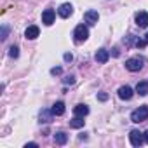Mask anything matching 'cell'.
I'll return each instance as SVG.
<instances>
[{"mask_svg":"<svg viewBox=\"0 0 148 148\" xmlns=\"http://www.w3.org/2000/svg\"><path fill=\"white\" fill-rule=\"evenodd\" d=\"M145 63H146V59H145V58H141V56L129 58V59L125 61V68H127L129 71H139V70H143Z\"/></svg>","mask_w":148,"mask_h":148,"instance_id":"6da1fadb","label":"cell"},{"mask_svg":"<svg viewBox=\"0 0 148 148\" xmlns=\"http://www.w3.org/2000/svg\"><path fill=\"white\" fill-rule=\"evenodd\" d=\"M131 120H132L134 124H139V122L148 120V106H139V108H136V110L131 113Z\"/></svg>","mask_w":148,"mask_h":148,"instance_id":"7a4b0ae2","label":"cell"},{"mask_svg":"<svg viewBox=\"0 0 148 148\" xmlns=\"http://www.w3.org/2000/svg\"><path fill=\"white\" fill-rule=\"evenodd\" d=\"M73 37H75V42H86L87 40V37H89V28L86 26V25H79L77 28H75V32H73Z\"/></svg>","mask_w":148,"mask_h":148,"instance_id":"3957f363","label":"cell"},{"mask_svg":"<svg viewBox=\"0 0 148 148\" xmlns=\"http://www.w3.org/2000/svg\"><path fill=\"white\" fill-rule=\"evenodd\" d=\"M129 141H131L132 146H141V145L145 143V134L139 132L138 129H132V131L129 132Z\"/></svg>","mask_w":148,"mask_h":148,"instance_id":"277c9868","label":"cell"},{"mask_svg":"<svg viewBox=\"0 0 148 148\" xmlns=\"http://www.w3.org/2000/svg\"><path fill=\"white\" fill-rule=\"evenodd\" d=\"M136 25L139 26V28H146L148 26V12H145V11H139V12H136Z\"/></svg>","mask_w":148,"mask_h":148,"instance_id":"5b68a950","label":"cell"},{"mask_svg":"<svg viewBox=\"0 0 148 148\" xmlns=\"http://www.w3.org/2000/svg\"><path fill=\"white\" fill-rule=\"evenodd\" d=\"M71 12H73V7H71V4H61L59 5V9H58V14L63 18V19H66V18H70L71 16Z\"/></svg>","mask_w":148,"mask_h":148,"instance_id":"8992f818","label":"cell"},{"mask_svg":"<svg viewBox=\"0 0 148 148\" xmlns=\"http://www.w3.org/2000/svg\"><path fill=\"white\" fill-rule=\"evenodd\" d=\"M54 18H56V12H54L52 9H45V11L42 12V23L47 25V26H51V25L54 23Z\"/></svg>","mask_w":148,"mask_h":148,"instance_id":"52a82bcc","label":"cell"},{"mask_svg":"<svg viewBox=\"0 0 148 148\" xmlns=\"http://www.w3.org/2000/svg\"><path fill=\"white\" fill-rule=\"evenodd\" d=\"M132 96H134V91H132L129 86H122V87L119 89V98H120V99H124V101H129Z\"/></svg>","mask_w":148,"mask_h":148,"instance_id":"ba28073f","label":"cell"},{"mask_svg":"<svg viewBox=\"0 0 148 148\" xmlns=\"http://www.w3.org/2000/svg\"><path fill=\"white\" fill-rule=\"evenodd\" d=\"M38 35H40V30H38V26H35V25L28 26V28H26V32H25V37H26L28 40H35Z\"/></svg>","mask_w":148,"mask_h":148,"instance_id":"9c48e42d","label":"cell"},{"mask_svg":"<svg viewBox=\"0 0 148 148\" xmlns=\"http://www.w3.org/2000/svg\"><path fill=\"white\" fill-rule=\"evenodd\" d=\"M84 19H86L87 25H96L98 19H99V14H98L96 11H87V12L84 14Z\"/></svg>","mask_w":148,"mask_h":148,"instance_id":"30bf717a","label":"cell"},{"mask_svg":"<svg viewBox=\"0 0 148 148\" xmlns=\"http://www.w3.org/2000/svg\"><path fill=\"white\" fill-rule=\"evenodd\" d=\"M108 58H110V52H108L106 49H99V51H96L94 59H96L98 63H106V61H108Z\"/></svg>","mask_w":148,"mask_h":148,"instance_id":"8fae6325","label":"cell"},{"mask_svg":"<svg viewBox=\"0 0 148 148\" xmlns=\"http://www.w3.org/2000/svg\"><path fill=\"white\" fill-rule=\"evenodd\" d=\"M84 117H80V115H75L71 120H70V127H73V129H80V127H84Z\"/></svg>","mask_w":148,"mask_h":148,"instance_id":"7c38bea8","label":"cell"},{"mask_svg":"<svg viewBox=\"0 0 148 148\" xmlns=\"http://www.w3.org/2000/svg\"><path fill=\"white\" fill-rule=\"evenodd\" d=\"M51 110H52V113H54L56 117H59V115H63V113H64V110H66V108H64V103H63V101H56V103L52 105V108H51Z\"/></svg>","mask_w":148,"mask_h":148,"instance_id":"4fadbf2b","label":"cell"},{"mask_svg":"<svg viewBox=\"0 0 148 148\" xmlns=\"http://www.w3.org/2000/svg\"><path fill=\"white\" fill-rule=\"evenodd\" d=\"M66 141H68V134H66V132L59 131V132L54 134V143H56V145H66Z\"/></svg>","mask_w":148,"mask_h":148,"instance_id":"5bb4252c","label":"cell"},{"mask_svg":"<svg viewBox=\"0 0 148 148\" xmlns=\"http://www.w3.org/2000/svg\"><path fill=\"white\" fill-rule=\"evenodd\" d=\"M52 117H54L52 110H42L40 112V122H44V124H49L52 120Z\"/></svg>","mask_w":148,"mask_h":148,"instance_id":"9a60e30c","label":"cell"},{"mask_svg":"<svg viewBox=\"0 0 148 148\" xmlns=\"http://www.w3.org/2000/svg\"><path fill=\"white\" fill-rule=\"evenodd\" d=\"M136 92H138L139 96H146V94H148V82H146V80L139 82V84L136 86Z\"/></svg>","mask_w":148,"mask_h":148,"instance_id":"2e32d148","label":"cell"},{"mask_svg":"<svg viewBox=\"0 0 148 148\" xmlns=\"http://www.w3.org/2000/svg\"><path fill=\"white\" fill-rule=\"evenodd\" d=\"M73 112H75V115H80V117H86L87 113H89V106L87 105H77L75 106V110H73Z\"/></svg>","mask_w":148,"mask_h":148,"instance_id":"e0dca14e","label":"cell"},{"mask_svg":"<svg viewBox=\"0 0 148 148\" xmlns=\"http://www.w3.org/2000/svg\"><path fill=\"white\" fill-rule=\"evenodd\" d=\"M136 40H138V37H136V35H132V33H131V35H127V37H125V38H124V44H125V47H131V45H132V44H134V45H136Z\"/></svg>","mask_w":148,"mask_h":148,"instance_id":"ac0fdd59","label":"cell"},{"mask_svg":"<svg viewBox=\"0 0 148 148\" xmlns=\"http://www.w3.org/2000/svg\"><path fill=\"white\" fill-rule=\"evenodd\" d=\"M9 56L16 59V58L19 56V47H18V45H11V47H9Z\"/></svg>","mask_w":148,"mask_h":148,"instance_id":"d6986e66","label":"cell"},{"mask_svg":"<svg viewBox=\"0 0 148 148\" xmlns=\"http://www.w3.org/2000/svg\"><path fill=\"white\" fill-rule=\"evenodd\" d=\"M145 45H148V33L145 35V38H138V40H136V47H138V49H141V47H145Z\"/></svg>","mask_w":148,"mask_h":148,"instance_id":"ffe728a7","label":"cell"},{"mask_svg":"<svg viewBox=\"0 0 148 148\" xmlns=\"http://www.w3.org/2000/svg\"><path fill=\"white\" fill-rule=\"evenodd\" d=\"M7 33H9V28L4 25V26H2V40H5V38H7Z\"/></svg>","mask_w":148,"mask_h":148,"instance_id":"44dd1931","label":"cell"},{"mask_svg":"<svg viewBox=\"0 0 148 148\" xmlns=\"http://www.w3.org/2000/svg\"><path fill=\"white\" fill-rule=\"evenodd\" d=\"M61 71H63V70H61V66H56V68H52V70H51L52 75H61Z\"/></svg>","mask_w":148,"mask_h":148,"instance_id":"7402d4cb","label":"cell"},{"mask_svg":"<svg viewBox=\"0 0 148 148\" xmlns=\"http://www.w3.org/2000/svg\"><path fill=\"white\" fill-rule=\"evenodd\" d=\"M98 99H99V101H106V99H108V94H106V92H99V94H98Z\"/></svg>","mask_w":148,"mask_h":148,"instance_id":"603a6c76","label":"cell"},{"mask_svg":"<svg viewBox=\"0 0 148 148\" xmlns=\"http://www.w3.org/2000/svg\"><path fill=\"white\" fill-rule=\"evenodd\" d=\"M64 84H66V86H68V84H70V86L75 84V79H73V77H66V79H64Z\"/></svg>","mask_w":148,"mask_h":148,"instance_id":"cb8c5ba5","label":"cell"},{"mask_svg":"<svg viewBox=\"0 0 148 148\" xmlns=\"http://www.w3.org/2000/svg\"><path fill=\"white\" fill-rule=\"evenodd\" d=\"M64 61H66V63H71V61H73V56H71L70 52H66V54H64Z\"/></svg>","mask_w":148,"mask_h":148,"instance_id":"d4e9b609","label":"cell"},{"mask_svg":"<svg viewBox=\"0 0 148 148\" xmlns=\"http://www.w3.org/2000/svg\"><path fill=\"white\" fill-rule=\"evenodd\" d=\"M28 146H32V148H37L38 145H37V143H26V145H25V148H28Z\"/></svg>","mask_w":148,"mask_h":148,"instance_id":"484cf974","label":"cell"},{"mask_svg":"<svg viewBox=\"0 0 148 148\" xmlns=\"http://www.w3.org/2000/svg\"><path fill=\"white\" fill-rule=\"evenodd\" d=\"M145 134V143H148V129H146V132H143Z\"/></svg>","mask_w":148,"mask_h":148,"instance_id":"4316f807","label":"cell"}]
</instances>
